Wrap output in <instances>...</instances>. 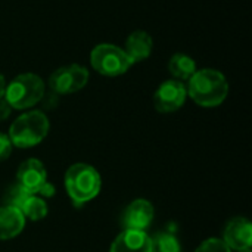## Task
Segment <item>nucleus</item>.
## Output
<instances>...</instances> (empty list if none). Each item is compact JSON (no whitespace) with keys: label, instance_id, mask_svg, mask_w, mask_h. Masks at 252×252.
I'll use <instances>...</instances> for the list:
<instances>
[{"label":"nucleus","instance_id":"1","mask_svg":"<svg viewBox=\"0 0 252 252\" xmlns=\"http://www.w3.org/2000/svg\"><path fill=\"white\" fill-rule=\"evenodd\" d=\"M188 96L202 108H214L221 105L229 94V83L223 72L204 68L188 80Z\"/></svg>","mask_w":252,"mask_h":252},{"label":"nucleus","instance_id":"2","mask_svg":"<svg viewBox=\"0 0 252 252\" xmlns=\"http://www.w3.org/2000/svg\"><path fill=\"white\" fill-rule=\"evenodd\" d=\"M65 188L74 205L80 207L94 199L102 188L99 171L89 164H72L65 173Z\"/></svg>","mask_w":252,"mask_h":252},{"label":"nucleus","instance_id":"3","mask_svg":"<svg viewBox=\"0 0 252 252\" xmlns=\"http://www.w3.org/2000/svg\"><path fill=\"white\" fill-rule=\"evenodd\" d=\"M49 118L43 111H28L12 123L7 136L13 146L27 149L41 143L49 133Z\"/></svg>","mask_w":252,"mask_h":252},{"label":"nucleus","instance_id":"4","mask_svg":"<svg viewBox=\"0 0 252 252\" xmlns=\"http://www.w3.org/2000/svg\"><path fill=\"white\" fill-rule=\"evenodd\" d=\"M44 93V81L37 74L24 72L7 83L4 99L12 109H28L41 102Z\"/></svg>","mask_w":252,"mask_h":252},{"label":"nucleus","instance_id":"5","mask_svg":"<svg viewBox=\"0 0 252 252\" xmlns=\"http://www.w3.org/2000/svg\"><path fill=\"white\" fill-rule=\"evenodd\" d=\"M92 68L105 77H118L126 74L131 68V61L123 50V47L111 43L96 44L90 53Z\"/></svg>","mask_w":252,"mask_h":252},{"label":"nucleus","instance_id":"6","mask_svg":"<svg viewBox=\"0 0 252 252\" xmlns=\"http://www.w3.org/2000/svg\"><path fill=\"white\" fill-rule=\"evenodd\" d=\"M18 186L25 192L38 195L41 198H50L55 195V186L47 182V171L41 161L30 158L24 161L16 171Z\"/></svg>","mask_w":252,"mask_h":252},{"label":"nucleus","instance_id":"7","mask_svg":"<svg viewBox=\"0 0 252 252\" xmlns=\"http://www.w3.org/2000/svg\"><path fill=\"white\" fill-rule=\"evenodd\" d=\"M89 83V71L80 63L59 66L49 77L50 92L56 94H72L84 89Z\"/></svg>","mask_w":252,"mask_h":252},{"label":"nucleus","instance_id":"8","mask_svg":"<svg viewBox=\"0 0 252 252\" xmlns=\"http://www.w3.org/2000/svg\"><path fill=\"white\" fill-rule=\"evenodd\" d=\"M188 97V90L183 81L167 80L159 84L154 93V106L161 114H170L179 111Z\"/></svg>","mask_w":252,"mask_h":252},{"label":"nucleus","instance_id":"9","mask_svg":"<svg viewBox=\"0 0 252 252\" xmlns=\"http://www.w3.org/2000/svg\"><path fill=\"white\" fill-rule=\"evenodd\" d=\"M6 205H12L18 208L25 219L32 221L43 220L47 216V205L44 199L38 195H32L25 192L18 185L13 186L6 196Z\"/></svg>","mask_w":252,"mask_h":252},{"label":"nucleus","instance_id":"10","mask_svg":"<svg viewBox=\"0 0 252 252\" xmlns=\"http://www.w3.org/2000/svg\"><path fill=\"white\" fill-rule=\"evenodd\" d=\"M154 205L146 199H136L127 205L123 213L121 224L126 230H140L145 232L154 220Z\"/></svg>","mask_w":252,"mask_h":252},{"label":"nucleus","instance_id":"11","mask_svg":"<svg viewBox=\"0 0 252 252\" xmlns=\"http://www.w3.org/2000/svg\"><path fill=\"white\" fill-rule=\"evenodd\" d=\"M224 244L235 251L251 250L252 245V224L244 217H236L230 220L224 229L223 235Z\"/></svg>","mask_w":252,"mask_h":252},{"label":"nucleus","instance_id":"12","mask_svg":"<svg viewBox=\"0 0 252 252\" xmlns=\"http://www.w3.org/2000/svg\"><path fill=\"white\" fill-rule=\"evenodd\" d=\"M123 50L126 52V55L134 65V63L146 61L151 56L154 50V40L149 32L143 30H136L127 37L126 46Z\"/></svg>","mask_w":252,"mask_h":252},{"label":"nucleus","instance_id":"13","mask_svg":"<svg viewBox=\"0 0 252 252\" xmlns=\"http://www.w3.org/2000/svg\"><path fill=\"white\" fill-rule=\"evenodd\" d=\"M109 252H151V238L140 230H123Z\"/></svg>","mask_w":252,"mask_h":252},{"label":"nucleus","instance_id":"14","mask_svg":"<svg viewBox=\"0 0 252 252\" xmlns=\"http://www.w3.org/2000/svg\"><path fill=\"white\" fill-rule=\"evenodd\" d=\"M25 226V217L22 213L12 207L4 205L0 208V241H9L16 238Z\"/></svg>","mask_w":252,"mask_h":252},{"label":"nucleus","instance_id":"15","mask_svg":"<svg viewBox=\"0 0 252 252\" xmlns=\"http://www.w3.org/2000/svg\"><path fill=\"white\" fill-rule=\"evenodd\" d=\"M168 71L179 81H188L196 72V62L186 53H174L168 61Z\"/></svg>","mask_w":252,"mask_h":252},{"label":"nucleus","instance_id":"16","mask_svg":"<svg viewBox=\"0 0 252 252\" xmlns=\"http://www.w3.org/2000/svg\"><path fill=\"white\" fill-rule=\"evenodd\" d=\"M151 252H182V247L171 232H158L151 238Z\"/></svg>","mask_w":252,"mask_h":252},{"label":"nucleus","instance_id":"17","mask_svg":"<svg viewBox=\"0 0 252 252\" xmlns=\"http://www.w3.org/2000/svg\"><path fill=\"white\" fill-rule=\"evenodd\" d=\"M195 252H232V250L224 244L223 239L210 238V239L204 241Z\"/></svg>","mask_w":252,"mask_h":252},{"label":"nucleus","instance_id":"18","mask_svg":"<svg viewBox=\"0 0 252 252\" xmlns=\"http://www.w3.org/2000/svg\"><path fill=\"white\" fill-rule=\"evenodd\" d=\"M12 148H13V145H12L9 136L0 131V162L1 161H6L10 157Z\"/></svg>","mask_w":252,"mask_h":252},{"label":"nucleus","instance_id":"19","mask_svg":"<svg viewBox=\"0 0 252 252\" xmlns=\"http://www.w3.org/2000/svg\"><path fill=\"white\" fill-rule=\"evenodd\" d=\"M12 114V106L6 102V99H0V121H4L10 117Z\"/></svg>","mask_w":252,"mask_h":252},{"label":"nucleus","instance_id":"20","mask_svg":"<svg viewBox=\"0 0 252 252\" xmlns=\"http://www.w3.org/2000/svg\"><path fill=\"white\" fill-rule=\"evenodd\" d=\"M6 86H7V83H6V78H4V75L0 72V99H3V97H4Z\"/></svg>","mask_w":252,"mask_h":252},{"label":"nucleus","instance_id":"21","mask_svg":"<svg viewBox=\"0 0 252 252\" xmlns=\"http://www.w3.org/2000/svg\"><path fill=\"white\" fill-rule=\"evenodd\" d=\"M239 252H251V250H245V251H239Z\"/></svg>","mask_w":252,"mask_h":252}]
</instances>
